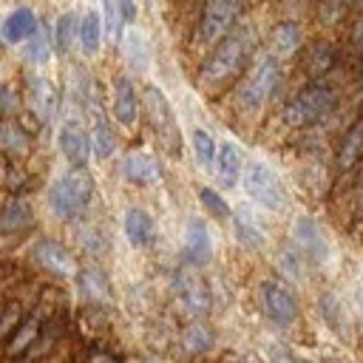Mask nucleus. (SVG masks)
Returning <instances> with one entry per match:
<instances>
[{
    "mask_svg": "<svg viewBox=\"0 0 363 363\" xmlns=\"http://www.w3.org/2000/svg\"><path fill=\"white\" fill-rule=\"evenodd\" d=\"M255 51V34L252 28H233L210 54L204 62V71L199 77L201 88H221L227 79L238 77L247 65V60Z\"/></svg>",
    "mask_w": 363,
    "mask_h": 363,
    "instance_id": "f257e3e1",
    "label": "nucleus"
},
{
    "mask_svg": "<svg viewBox=\"0 0 363 363\" xmlns=\"http://www.w3.org/2000/svg\"><path fill=\"white\" fill-rule=\"evenodd\" d=\"M91 193H94V179L82 167H77L48 187V207L57 218L68 221L85 210V204L91 201Z\"/></svg>",
    "mask_w": 363,
    "mask_h": 363,
    "instance_id": "f03ea898",
    "label": "nucleus"
},
{
    "mask_svg": "<svg viewBox=\"0 0 363 363\" xmlns=\"http://www.w3.org/2000/svg\"><path fill=\"white\" fill-rule=\"evenodd\" d=\"M335 108V91L329 85H309L303 88L286 108H284V119L292 128H309L315 122H320L329 111Z\"/></svg>",
    "mask_w": 363,
    "mask_h": 363,
    "instance_id": "7ed1b4c3",
    "label": "nucleus"
},
{
    "mask_svg": "<svg viewBox=\"0 0 363 363\" xmlns=\"http://www.w3.org/2000/svg\"><path fill=\"white\" fill-rule=\"evenodd\" d=\"M142 102H145V111L150 116V125L156 130L159 145L167 153H179V147H182V130H179V122H176V113H173L167 96L156 85H147L145 94H142Z\"/></svg>",
    "mask_w": 363,
    "mask_h": 363,
    "instance_id": "20e7f679",
    "label": "nucleus"
},
{
    "mask_svg": "<svg viewBox=\"0 0 363 363\" xmlns=\"http://www.w3.org/2000/svg\"><path fill=\"white\" fill-rule=\"evenodd\" d=\"M244 190L255 204H261L267 210L281 213L286 204V190H284L278 173L272 167H267L264 162H250L244 167Z\"/></svg>",
    "mask_w": 363,
    "mask_h": 363,
    "instance_id": "39448f33",
    "label": "nucleus"
},
{
    "mask_svg": "<svg viewBox=\"0 0 363 363\" xmlns=\"http://www.w3.org/2000/svg\"><path fill=\"white\" fill-rule=\"evenodd\" d=\"M241 11H244V0H207L196 37L201 43H216V40L221 43L235 28Z\"/></svg>",
    "mask_w": 363,
    "mask_h": 363,
    "instance_id": "423d86ee",
    "label": "nucleus"
},
{
    "mask_svg": "<svg viewBox=\"0 0 363 363\" xmlns=\"http://www.w3.org/2000/svg\"><path fill=\"white\" fill-rule=\"evenodd\" d=\"M275 85H278V60L267 54L252 65V71L238 85V102L244 108H261L267 96L275 91Z\"/></svg>",
    "mask_w": 363,
    "mask_h": 363,
    "instance_id": "0eeeda50",
    "label": "nucleus"
},
{
    "mask_svg": "<svg viewBox=\"0 0 363 363\" xmlns=\"http://www.w3.org/2000/svg\"><path fill=\"white\" fill-rule=\"evenodd\" d=\"M261 303H264V312L269 315V320L275 326H289L295 320V312H298L295 298L281 281H264L261 284Z\"/></svg>",
    "mask_w": 363,
    "mask_h": 363,
    "instance_id": "6e6552de",
    "label": "nucleus"
},
{
    "mask_svg": "<svg viewBox=\"0 0 363 363\" xmlns=\"http://www.w3.org/2000/svg\"><path fill=\"white\" fill-rule=\"evenodd\" d=\"M173 286H176V295H179L182 306H184L190 315L201 318V315L210 312V289H207V284H204L196 272L182 269V272L173 278Z\"/></svg>",
    "mask_w": 363,
    "mask_h": 363,
    "instance_id": "1a4fd4ad",
    "label": "nucleus"
},
{
    "mask_svg": "<svg viewBox=\"0 0 363 363\" xmlns=\"http://www.w3.org/2000/svg\"><path fill=\"white\" fill-rule=\"evenodd\" d=\"M292 238H295V247H298L301 252L312 255L318 264L329 261L332 250H329V241H326V235H323V230H320V224H318L315 218H309V216H298V218H295Z\"/></svg>",
    "mask_w": 363,
    "mask_h": 363,
    "instance_id": "9d476101",
    "label": "nucleus"
},
{
    "mask_svg": "<svg viewBox=\"0 0 363 363\" xmlns=\"http://www.w3.org/2000/svg\"><path fill=\"white\" fill-rule=\"evenodd\" d=\"M28 105L40 122H51L60 108V94L54 82L45 77H28Z\"/></svg>",
    "mask_w": 363,
    "mask_h": 363,
    "instance_id": "9b49d317",
    "label": "nucleus"
},
{
    "mask_svg": "<svg viewBox=\"0 0 363 363\" xmlns=\"http://www.w3.org/2000/svg\"><path fill=\"white\" fill-rule=\"evenodd\" d=\"M60 150H62V156L71 162V164H77V167H82L88 159H91V133L79 125V122H65L62 128H60Z\"/></svg>",
    "mask_w": 363,
    "mask_h": 363,
    "instance_id": "f8f14e48",
    "label": "nucleus"
},
{
    "mask_svg": "<svg viewBox=\"0 0 363 363\" xmlns=\"http://www.w3.org/2000/svg\"><path fill=\"white\" fill-rule=\"evenodd\" d=\"M213 258V241L210 230L201 218H190L184 227V261L193 267H201Z\"/></svg>",
    "mask_w": 363,
    "mask_h": 363,
    "instance_id": "ddd939ff",
    "label": "nucleus"
},
{
    "mask_svg": "<svg viewBox=\"0 0 363 363\" xmlns=\"http://www.w3.org/2000/svg\"><path fill=\"white\" fill-rule=\"evenodd\" d=\"M233 230H235V238L241 247L247 250H261L267 244V233H264V224L258 221V216L250 210V207H235L233 210Z\"/></svg>",
    "mask_w": 363,
    "mask_h": 363,
    "instance_id": "4468645a",
    "label": "nucleus"
},
{
    "mask_svg": "<svg viewBox=\"0 0 363 363\" xmlns=\"http://www.w3.org/2000/svg\"><path fill=\"white\" fill-rule=\"evenodd\" d=\"M37 31H40L37 14H34L28 6H17V9L9 11V17L3 20V40H6L9 45H14V43H28Z\"/></svg>",
    "mask_w": 363,
    "mask_h": 363,
    "instance_id": "2eb2a0df",
    "label": "nucleus"
},
{
    "mask_svg": "<svg viewBox=\"0 0 363 363\" xmlns=\"http://www.w3.org/2000/svg\"><path fill=\"white\" fill-rule=\"evenodd\" d=\"M34 258H37L48 272H54V275H71V272H77L74 255H71L62 244H57V241H48V238L37 241V244H34Z\"/></svg>",
    "mask_w": 363,
    "mask_h": 363,
    "instance_id": "dca6fc26",
    "label": "nucleus"
},
{
    "mask_svg": "<svg viewBox=\"0 0 363 363\" xmlns=\"http://www.w3.org/2000/svg\"><path fill=\"white\" fill-rule=\"evenodd\" d=\"M136 111H139V99H136L133 82L128 77H116V82H113V116H116V122L130 128L139 116Z\"/></svg>",
    "mask_w": 363,
    "mask_h": 363,
    "instance_id": "f3484780",
    "label": "nucleus"
},
{
    "mask_svg": "<svg viewBox=\"0 0 363 363\" xmlns=\"http://www.w3.org/2000/svg\"><path fill=\"white\" fill-rule=\"evenodd\" d=\"M122 227H125V235H128V241L133 247H150L153 238H156V224H153L150 213L142 210V207H130L125 213Z\"/></svg>",
    "mask_w": 363,
    "mask_h": 363,
    "instance_id": "a211bd4d",
    "label": "nucleus"
},
{
    "mask_svg": "<svg viewBox=\"0 0 363 363\" xmlns=\"http://www.w3.org/2000/svg\"><path fill=\"white\" fill-rule=\"evenodd\" d=\"M301 45V26L295 20H284L272 28L269 34V57L275 60H284L289 54H295Z\"/></svg>",
    "mask_w": 363,
    "mask_h": 363,
    "instance_id": "6ab92c4d",
    "label": "nucleus"
},
{
    "mask_svg": "<svg viewBox=\"0 0 363 363\" xmlns=\"http://www.w3.org/2000/svg\"><path fill=\"white\" fill-rule=\"evenodd\" d=\"M122 176L130 184H153L159 179V164L150 153H128L122 162Z\"/></svg>",
    "mask_w": 363,
    "mask_h": 363,
    "instance_id": "aec40b11",
    "label": "nucleus"
},
{
    "mask_svg": "<svg viewBox=\"0 0 363 363\" xmlns=\"http://www.w3.org/2000/svg\"><path fill=\"white\" fill-rule=\"evenodd\" d=\"M213 170H216V179L224 187H233L238 182V176H241V150H238V145H233V142L218 145V156H216V167Z\"/></svg>",
    "mask_w": 363,
    "mask_h": 363,
    "instance_id": "412c9836",
    "label": "nucleus"
},
{
    "mask_svg": "<svg viewBox=\"0 0 363 363\" xmlns=\"http://www.w3.org/2000/svg\"><path fill=\"white\" fill-rule=\"evenodd\" d=\"M102 28H105V20L96 14V11H88L82 14V23H79V45L85 54H96L99 45H102Z\"/></svg>",
    "mask_w": 363,
    "mask_h": 363,
    "instance_id": "4be33fe9",
    "label": "nucleus"
},
{
    "mask_svg": "<svg viewBox=\"0 0 363 363\" xmlns=\"http://www.w3.org/2000/svg\"><path fill=\"white\" fill-rule=\"evenodd\" d=\"M31 221H34L31 204H28V201H20V199H14V201H9V204H6V210H3V218H0V230H3V233H17V230H26V227H31Z\"/></svg>",
    "mask_w": 363,
    "mask_h": 363,
    "instance_id": "5701e85b",
    "label": "nucleus"
},
{
    "mask_svg": "<svg viewBox=\"0 0 363 363\" xmlns=\"http://www.w3.org/2000/svg\"><path fill=\"white\" fill-rule=\"evenodd\" d=\"M77 286L88 301H108L111 298V284L99 269H82L77 272Z\"/></svg>",
    "mask_w": 363,
    "mask_h": 363,
    "instance_id": "b1692460",
    "label": "nucleus"
},
{
    "mask_svg": "<svg viewBox=\"0 0 363 363\" xmlns=\"http://www.w3.org/2000/svg\"><path fill=\"white\" fill-rule=\"evenodd\" d=\"M335 60H337L335 48H332L329 43H318V45H312V48L306 51L303 68H306L309 77H323L329 68H335Z\"/></svg>",
    "mask_w": 363,
    "mask_h": 363,
    "instance_id": "393cba45",
    "label": "nucleus"
},
{
    "mask_svg": "<svg viewBox=\"0 0 363 363\" xmlns=\"http://www.w3.org/2000/svg\"><path fill=\"white\" fill-rule=\"evenodd\" d=\"M79 23L82 20H77L74 11H68V14H62L57 20V28H54V45H57V51L68 54L74 48V43H79Z\"/></svg>",
    "mask_w": 363,
    "mask_h": 363,
    "instance_id": "a878e982",
    "label": "nucleus"
},
{
    "mask_svg": "<svg viewBox=\"0 0 363 363\" xmlns=\"http://www.w3.org/2000/svg\"><path fill=\"white\" fill-rule=\"evenodd\" d=\"M190 139H193V153H196V162H199L201 167H216L218 145H216L213 133H210V130H204V128H196Z\"/></svg>",
    "mask_w": 363,
    "mask_h": 363,
    "instance_id": "bb28decb",
    "label": "nucleus"
},
{
    "mask_svg": "<svg viewBox=\"0 0 363 363\" xmlns=\"http://www.w3.org/2000/svg\"><path fill=\"white\" fill-rule=\"evenodd\" d=\"M0 142H3V150H6L9 156H26V150H28L26 130H23L17 122H11V119L3 122V128H0Z\"/></svg>",
    "mask_w": 363,
    "mask_h": 363,
    "instance_id": "cd10ccee",
    "label": "nucleus"
},
{
    "mask_svg": "<svg viewBox=\"0 0 363 363\" xmlns=\"http://www.w3.org/2000/svg\"><path fill=\"white\" fill-rule=\"evenodd\" d=\"M357 159H363V119L349 130V136H346V142H343V147H340V170H349Z\"/></svg>",
    "mask_w": 363,
    "mask_h": 363,
    "instance_id": "c85d7f7f",
    "label": "nucleus"
},
{
    "mask_svg": "<svg viewBox=\"0 0 363 363\" xmlns=\"http://www.w3.org/2000/svg\"><path fill=\"white\" fill-rule=\"evenodd\" d=\"M102 17H105V31L111 34V40L122 43V31H125V11H122V0H102Z\"/></svg>",
    "mask_w": 363,
    "mask_h": 363,
    "instance_id": "c756f323",
    "label": "nucleus"
},
{
    "mask_svg": "<svg viewBox=\"0 0 363 363\" xmlns=\"http://www.w3.org/2000/svg\"><path fill=\"white\" fill-rule=\"evenodd\" d=\"M91 147H94L96 159H108L113 153L116 142H113V130H111V125L105 119H96V125L91 128Z\"/></svg>",
    "mask_w": 363,
    "mask_h": 363,
    "instance_id": "7c9ffc66",
    "label": "nucleus"
},
{
    "mask_svg": "<svg viewBox=\"0 0 363 363\" xmlns=\"http://www.w3.org/2000/svg\"><path fill=\"white\" fill-rule=\"evenodd\" d=\"M182 343H184V349H190V352H204V349L213 346V335H210V329H207L204 323H190V326L182 332Z\"/></svg>",
    "mask_w": 363,
    "mask_h": 363,
    "instance_id": "2f4dec72",
    "label": "nucleus"
},
{
    "mask_svg": "<svg viewBox=\"0 0 363 363\" xmlns=\"http://www.w3.org/2000/svg\"><path fill=\"white\" fill-rule=\"evenodd\" d=\"M26 57H28L31 62H37V65L48 62V57H51V40H48L45 28H40V31L26 43Z\"/></svg>",
    "mask_w": 363,
    "mask_h": 363,
    "instance_id": "473e14b6",
    "label": "nucleus"
},
{
    "mask_svg": "<svg viewBox=\"0 0 363 363\" xmlns=\"http://www.w3.org/2000/svg\"><path fill=\"white\" fill-rule=\"evenodd\" d=\"M34 337H37V320H26V323H20V329H17L14 337L9 340V354H20L23 349L31 346Z\"/></svg>",
    "mask_w": 363,
    "mask_h": 363,
    "instance_id": "72a5a7b5",
    "label": "nucleus"
},
{
    "mask_svg": "<svg viewBox=\"0 0 363 363\" xmlns=\"http://www.w3.org/2000/svg\"><path fill=\"white\" fill-rule=\"evenodd\" d=\"M199 199H201V204L216 216V218H227L230 216V207H227V201L216 193V190H210V187H201V193H199Z\"/></svg>",
    "mask_w": 363,
    "mask_h": 363,
    "instance_id": "f704fd0d",
    "label": "nucleus"
},
{
    "mask_svg": "<svg viewBox=\"0 0 363 363\" xmlns=\"http://www.w3.org/2000/svg\"><path fill=\"white\" fill-rule=\"evenodd\" d=\"M79 244H82L88 252H102V250H105V238H102V233H99L96 227H85V230L79 233Z\"/></svg>",
    "mask_w": 363,
    "mask_h": 363,
    "instance_id": "c9c22d12",
    "label": "nucleus"
},
{
    "mask_svg": "<svg viewBox=\"0 0 363 363\" xmlns=\"http://www.w3.org/2000/svg\"><path fill=\"white\" fill-rule=\"evenodd\" d=\"M122 11H125V20L130 23V20L136 17V6H133V0H122Z\"/></svg>",
    "mask_w": 363,
    "mask_h": 363,
    "instance_id": "e433bc0d",
    "label": "nucleus"
},
{
    "mask_svg": "<svg viewBox=\"0 0 363 363\" xmlns=\"http://www.w3.org/2000/svg\"><path fill=\"white\" fill-rule=\"evenodd\" d=\"M11 105H14L11 91H9V88H3V113H11Z\"/></svg>",
    "mask_w": 363,
    "mask_h": 363,
    "instance_id": "4c0bfd02",
    "label": "nucleus"
},
{
    "mask_svg": "<svg viewBox=\"0 0 363 363\" xmlns=\"http://www.w3.org/2000/svg\"><path fill=\"white\" fill-rule=\"evenodd\" d=\"M91 363H116V360H113L111 354H94V357H91Z\"/></svg>",
    "mask_w": 363,
    "mask_h": 363,
    "instance_id": "58836bf2",
    "label": "nucleus"
},
{
    "mask_svg": "<svg viewBox=\"0 0 363 363\" xmlns=\"http://www.w3.org/2000/svg\"><path fill=\"white\" fill-rule=\"evenodd\" d=\"M298 363H306V360H298Z\"/></svg>",
    "mask_w": 363,
    "mask_h": 363,
    "instance_id": "ea45409f",
    "label": "nucleus"
}]
</instances>
